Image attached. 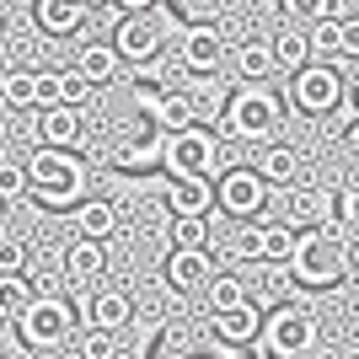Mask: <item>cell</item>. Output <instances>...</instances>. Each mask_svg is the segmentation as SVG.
<instances>
[{
	"label": "cell",
	"mask_w": 359,
	"mask_h": 359,
	"mask_svg": "<svg viewBox=\"0 0 359 359\" xmlns=\"http://www.w3.org/2000/svg\"><path fill=\"white\" fill-rule=\"evenodd\" d=\"M70 220H75V231L91 236V241H113L118 236V204H113V198H81Z\"/></svg>",
	"instance_id": "cell-23"
},
{
	"label": "cell",
	"mask_w": 359,
	"mask_h": 359,
	"mask_svg": "<svg viewBox=\"0 0 359 359\" xmlns=\"http://www.w3.org/2000/svg\"><path fill=\"white\" fill-rule=\"evenodd\" d=\"M166 91H172V86H166L161 75L145 65V70L135 75V107H140V118H156V107L166 102Z\"/></svg>",
	"instance_id": "cell-33"
},
{
	"label": "cell",
	"mask_w": 359,
	"mask_h": 359,
	"mask_svg": "<svg viewBox=\"0 0 359 359\" xmlns=\"http://www.w3.org/2000/svg\"><path fill=\"white\" fill-rule=\"evenodd\" d=\"M344 60H359V16H344Z\"/></svg>",
	"instance_id": "cell-41"
},
{
	"label": "cell",
	"mask_w": 359,
	"mask_h": 359,
	"mask_svg": "<svg viewBox=\"0 0 359 359\" xmlns=\"http://www.w3.org/2000/svg\"><path fill=\"white\" fill-rule=\"evenodd\" d=\"M338 220V194L332 188H290L285 198V225L290 231H322V225Z\"/></svg>",
	"instance_id": "cell-12"
},
{
	"label": "cell",
	"mask_w": 359,
	"mask_h": 359,
	"mask_svg": "<svg viewBox=\"0 0 359 359\" xmlns=\"http://www.w3.org/2000/svg\"><path fill=\"white\" fill-rule=\"evenodd\" d=\"M32 247L22 236H0V273H27Z\"/></svg>",
	"instance_id": "cell-38"
},
{
	"label": "cell",
	"mask_w": 359,
	"mask_h": 359,
	"mask_svg": "<svg viewBox=\"0 0 359 359\" xmlns=\"http://www.w3.org/2000/svg\"><path fill=\"white\" fill-rule=\"evenodd\" d=\"M348 279H359V241H348Z\"/></svg>",
	"instance_id": "cell-47"
},
{
	"label": "cell",
	"mask_w": 359,
	"mask_h": 359,
	"mask_svg": "<svg viewBox=\"0 0 359 359\" xmlns=\"http://www.w3.org/2000/svg\"><path fill=\"white\" fill-rule=\"evenodd\" d=\"M348 102H354V107H359V86H348Z\"/></svg>",
	"instance_id": "cell-48"
},
{
	"label": "cell",
	"mask_w": 359,
	"mask_h": 359,
	"mask_svg": "<svg viewBox=\"0 0 359 359\" xmlns=\"http://www.w3.org/2000/svg\"><path fill=\"white\" fill-rule=\"evenodd\" d=\"M32 135H38V145L81 150V140H86V118H81V107H38Z\"/></svg>",
	"instance_id": "cell-16"
},
{
	"label": "cell",
	"mask_w": 359,
	"mask_h": 359,
	"mask_svg": "<svg viewBox=\"0 0 359 359\" xmlns=\"http://www.w3.org/2000/svg\"><path fill=\"white\" fill-rule=\"evenodd\" d=\"M231 60H236L241 81H269V75L279 70V65H273V38H241Z\"/></svg>",
	"instance_id": "cell-24"
},
{
	"label": "cell",
	"mask_w": 359,
	"mask_h": 359,
	"mask_svg": "<svg viewBox=\"0 0 359 359\" xmlns=\"http://www.w3.org/2000/svg\"><path fill=\"white\" fill-rule=\"evenodd\" d=\"M161 279L177 290V295H194V290H204V285L215 279V257H210V247H172V257H166Z\"/></svg>",
	"instance_id": "cell-13"
},
{
	"label": "cell",
	"mask_w": 359,
	"mask_h": 359,
	"mask_svg": "<svg viewBox=\"0 0 359 359\" xmlns=\"http://www.w3.org/2000/svg\"><path fill=\"white\" fill-rule=\"evenodd\" d=\"M210 311H225V306H241V300H247V285H241V279H231V273H225V279H210Z\"/></svg>",
	"instance_id": "cell-37"
},
{
	"label": "cell",
	"mask_w": 359,
	"mask_h": 359,
	"mask_svg": "<svg viewBox=\"0 0 359 359\" xmlns=\"http://www.w3.org/2000/svg\"><path fill=\"white\" fill-rule=\"evenodd\" d=\"M344 102H348V86L327 60H311L290 75V107H295L300 118H332Z\"/></svg>",
	"instance_id": "cell-5"
},
{
	"label": "cell",
	"mask_w": 359,
	"mask_h": 359,
	"mask_svg": "<svg viewBox=\"0 0 359 359\" xmlns=\"http://www.w3.org/2000/svg\"><path fill=\"white\" fill-rule=\"evenodd\" d=\"M344 150H348V156H354V161H359V118H354V123H348V129H344Z\"/></svg>",
	"instance_id": "cell-45"
},
{
	"label": "cell",
	"mask_w": 359,
	"mask_h": 359,
	"mask_svg": "<svg viewBox=\"0 0 359 359\" xmlns=\"http://www.w3.org/2000/svg\"><path fill=\"white\" fill-rule=\"evenodd\" d=\"M0 107H38V70H0Z\"/></svg>",
	"instance_id": "cell-29"
},
{
	"label": "cell",
	"mask_w": 359,
	"mask_h": 359,
	"mask_svg": "<svg viewBox=\"0 0 359 359\" xmlns=\"http://www.w3.org/2000/svg\"><path fill=\"white\" fill-rule=\"evenodd\" d=\"M32 295H38V300H54V295H60V273H38V279H32Z\"/></svg>",
	"instance_id": "cell-44"
},
{
	"label": "cell",
	"mask_w": 359,
	"mask_h": 359,
	"mask_svg": "<svg viewBox=\"0 0 359 359\" xmlns=\"http://www.w3.org/2000/svg\"><path fill=\"white\" fill-rule=\"evenodd\" d=\"M0 210H6V198H0Z\"/></svg>",
	"instance_id": "cell-51"
},
{
	"label": "cell",
	"mask_w": 359,
	"mask_h": 359,
	"mask_svg": "<svg viewBox=\"0 0 359 359\" xmlns=\"http://www.w3.org/2000/svg\"><path fill=\"white\" fill-rule=\"evenodd\" d=\"M166 210L172 215H210L215 210V177H172L166 182Z\"/></svg>",
	"instance_id": "cell-21"
},
{
	"label": "cell",
	"mask_w": 359,
	"mask_h": 359,
	"mask_svg": "<svg viewBox=\"0 0 359 359\" xmlns=\"http://www.w3.org/2000/svg\"><path fill=\"white\" fill-rule=\"evenodd\" d=\"M188 102L198 107V123H215V118H225V102H231V91L215 81V75H188Z\"/></svg>",
	"instance_id": "cell-25"
},
{
	"label": "cell",
	"mask_w": 359,
	"mask_h": 359,
	"mask_svg": "<svg viewBox=\"0 0 359 359\" xmlns=\"http://www.w3.org/2000/svg\"><path fill=\"white\" fill-rule=\"evenodd\" d=\"M257 172H263V182L269 188H285V182H295V172H300V150L295 145H263V156H257Z\"/></svg>",
	"instance_id": "cell-27"
},
{
	"label": "cell",
	"mask_w": 359,
	"mask_h": 359,
	"mask_svg": "<svg viewBox=\"0 0 359 359\" xmlns=\"http://www.w3.org/2000/svg\"><path fill=\"white\" fill-rule=\"evenodd\" d=\"M269 6H279L285 22H295V27H316L332 16V0H269Z\"/></svg>",
	"instance_id": "cell-34"
},
{
	"label": "cell",
	"mask_w": 359,
	"mask_h": 359,
	"mask_svg": "<svg viewBox=\"0 0 359 359\" xmlns=\"http://www.w3.org/2000/svg\"><path fill=\"white\" fill-rule=\"evenodd\" d=\"M65 279L70 285H102L107 279V241H91V236H81L65 252Z\"/></svg>",
	"instance_id": "cell-20"
},
{
	"label": "cell",
	"mask_w": 359,
	"mask_h": 359,
	"mask_svg": "<svg viewBox=\"0 0 359 359\" xmlns=\"http://www.w3.org/2000/svg\"><path fill=\"white\" fill-rule=\"evenodd\" d=\"M0 198L6 204H16V198H27V166H16L0 156Z\"/></svg>",
	"instance_id": "cell-39"
},
{
	"label": "cell",
	"mask_w": 359,
	"mask_h": 359,
	"mask_svg": "<svg viewBox=\"0 0 359 359\" xmlns=\"http://www.w3.org/2000/svg\"><path fill=\"white\" fill-rule=\"evenodd\" d=\"M161 156H166V129L156 118L123 123L113 135V145H107V161L118 172H150V166H161Z\"/></svg>",
	"instance_id": "cell-8"
},
{
	"label": "cell",
	"mask_w": 359,
	"mask_h": 359,
	"mask_svg": "<svg viewBox=\"0 0 359 359\" xmlns=\"http://www.w3.org/2000/svg\"><path fill=\"white\" fill-rule=\"evenodd\" d=\"M273 65L290 70V75H295L300 65H311V32L295 27V22H290L285 32H273Z\"/></svg>",
	"instance_id": "cell-28"
},
{
	"label": "cell",
	"mask_w": 359,
	"mask_h": 359,
	"mask_svg": "<svg viewBox=\"0 0 359 359\" xmlns=\"http://www.w3.org/2000/svg\"><path fill=\"white\" fill-rule=\"evenodd\" d=\"M16 338L32 348H60V344H75V306L65 295L54 300H32L27 316L16 322Z\"/></svg>",
	"instance_id": "cell-9"
},
{
	"label": "cell",
	"mask_w": 359,
	"mask_h": 359,
	"mask_svg": "<svg viewBox=\"0 0 359 359\" xmlns=\"http://www.w3.org/2000/svg\"><path fill=\"white\" fill-rule=\"evenodd\" d=\"M86 6H107V0H86Z\"/></svg>",
	"instance_id": "cell-49"
},
{
	"label": "cell",
	"mask_w": 359,
	"mask_h": 359,
	"mask_svg": "<svg viewBox=\"0 0 359 359\" xmlns=\"http://www.w3.org/2000/svg\"><path fill=\"white\" fill-rule=\"evenodd\" d=\"M0 32H6V16H0Z\"/></svg>",
	"instance_id": "cell-50"
},
{
	"label": "cell",
	"mask_w": 359,
	"mask_h": 359,
	"mask_svg": "<svg viewBox=\"0 0 359 359\" xmlns=\"http://www.w3.org/2000/svg\"><path fill=\"white\" fill-rule=\"evenodd\" d=\"M177 60L188 75H215L225 65V32L215 22H188L177 32Z\"/></svg>",
	"instance_id": "cell-11"
},
{
	"label": "cell",
	"mask_w": 359,
	"mask_h": 359,
	"mask_svg": "<svg viewBox=\"0 0 359 359\" xmlns=\"http://www.w3.org/2000/svg\"><path fill=\"white\" fill-rule=\"evenodd\" d=\"M156 123H161L166 135H177V129H194V123H198V107L188 102V91H182V86L166 91V102L156 107Z\"/></svg>",
	"instance_id": "cell-30"
},
{
	"label": "cell",
	"mask_w": 359,
	"mask_h": 359,
	"mask_svg": "<svg viewBox=\"0 0 359 359\" xmlns=\"http://www.w3.org/2000/svg\"><path fill=\"white\" fill-rule=\"evenodd\" d=\"M210 332L220 344H257V332H263V311H257L252 300H241V306H225V311H210Z\"/></svg>",
	"instance_id": "cell-18"
},
{
	"label": "cell",
	"mask_w": 359,
	"mask_h": 359,
	"mask_svg": "<svg viewBox=\"0 0 359 359\" xmlns=\"http://www.w3.org/2000/svg\"><path fill=\"white\" fill-rule=\"evenodd\" d=\"M295 236H300V231H290L285 220H263V263L290 269V257H295Z\"/></svg>",
	"instance_id": "cell-31"
},
{
	"label": "cell",
	"mask_w": 359,
	"mask_h": 359,
	"mask_svg": "<svg viewBox=\"0 0 359 359\" xmlns=\"http://www.w3.org/2000/svg\"><path fill=\"white\" fill-rule=\"evenodd\" d=\"M32 279L27 273H0V327H16L22 316H27V306H32Z\"/></svg>",
	"instance_id": "cell-26"
},
{
	"label": "cell",
	"mask_w": 359,
	"mask_h": 359,
	"mask_svg": "<svg viewBox=\"0 0 359 359\" xmlns=\"http://www.w3.org/2000/svg\"><path fill=\"white\" fill-rule=\"evenodd\" d=\"M113 6H118L123 16H135V11H150V6H156V0H113Z\"/></svg>",
	"instance_id": "cell-46"
},
{
	"label": "cell",
	"mask_w": 359,
	"mask_h": 359,
	"mask_svg": "<svg viewBox=\"0 0 359 359\" xmlns=\"http://www.w3.org/2000/svg\"><path fill=\"white\" fill-rule=\"evenodd\" d=\"M290 279L300 290H338L348 279V241L322 225V231H300L295 257H290Z\"/></svg>",
	"instance_id": "cell-2"
},
{
	"label": "cell",
	"mask_w": 359,
	"mask_h": 359,
	"mask_svg": "<svg viewBox=\"0 0 359 359\" xmlns=\"http://www.w3.org/2000/svg\"><path fill=\"white\" fill-rule=\"evenodd\" d=\"M306 32H311V60H327V54L344 48V16H327V22H316Z\"/></svg>",
	"instance_id": "cell-36"
},
{
	"label": "cell",
	"mask_w": 359,
	"mask_h": 359,
	"mask_svg": "<svg viewBox=\"0 0 359 359\" xmlns=\"http://www.w3.org/2000/svg\"><path fill=\"white\" fill-rule=\"evenodd\" d=\"M75 354H81V359H118V332L86 327L81 338H75Z\"/></svg>",
	"instance_id": "cell-35"
},
{
	"label": "cell",
	"mask_w": 359,
	"mask_h": 359,
	"mask_svg": "<svg viewBox=\"0 0 359 359\" xmlns=\"http://www.w3.org/2000/svg\"><path fill=\"white\" fill-rule=\"evenodd\" d=\"M86 0H32V16H38V32L48 38H70V32L86 27Z\"/></svg>",
	"instance_id": "cell-19"
},
{
	"label": "cell",
	"mask_w": 359,
	"mask_h": 359,
	"mask_svg": "<svg viewBox=\"0 0 359 359\" xmlns=\"http://www.w3.org/2000/svg\"><path fill=\"white\" fill-rule=\"evenodd\" d=\"M150 359H236V344H220L215 332L172 327V332H161V344H156Z\"/></svg>",
	"instance_id": "cell-14"
},
{
	"label": "cell",
	"mask_w": 359,
	"mask_h": 359,
	"mask_svg": "<svg viewBox=\"0 0 359 359\" xmlns=\"http://www.w3.org/2000/svg\"><path fill=\"white\" fill-rule=\"evenodd\" d=\"M338 220L359 225V188H344V194H338Z\"/></svg>",
	"instance_id": "cell-42"
},
{
	"label": "cell",
	"mask_w": 359,
	"mask_h": 359,
	"mask_svg": "<svg viewBox=\"0 0 359 359\" xmlns=\"http://www.w3.org/2000/svg\"><path fill=\"white\" fill-rule=\"evenodd\" d=\"M27 198L38 210H75L86 198V177L91 166L75 156V150H54V145H38L27 156Z\"/></svg>",
	"instance_id": "cell-1"
},
{
	"label": "cell",
	"mask_w": 359,
	"mask_h": 359,
	"mask_svg": "<svg viewBox=\"0 0 359 359\" xmlns=\"http://www.w3.org/2000/svg\"><path fill=\"white\" fill-rule=\"evenodd\" d=\"M225 129L231 140H247V145H269L273 129L285 123V102H279V91H269L263 81H247L241 91H231V102H225Z\"/></svg>",
	"instance_id": "cell-3"
},
{
	"label": "cell",
	"mask_w": 359,
	"mask_h": 359,
	"mask_svg": "<svg viewBox=\"0 0 359 359\" xmlns=\"http://www.w3.org/2000/svg\"><path fill=\"white\" fill-rule=\"evenodd\" d=\"M269 194H273V188L263 182V172H257V166H225L220 177H215V210L236 215V220L263 215Z\"/></svg>",
	"instance_id": "cell-10"
},
{
	"label": "cell",
	"mask_w": 359,
	"mask_h": 359,
	"mask_svg": "<svg viewBox=\"0 0 359 359\" xmlns=\"http://www.w3.org/2000/svg\"><path fill=\"white\" fill-rule=\"evenodd\" d=\"M75 70L86 75L91 86H107V81H118V70H123V54L113 48V38H91V43H81V54H75Z\"/></svg>",
	"instance_id": "cell-22"
},
{
	"label": "cell",
	"mask_w": 359,
	"mask_h": 359,
	"mask_svg": "<svg viewBox=\"0 0 359 359\" xmlns=\"http://www.w3.org/2000/svg\"><path fill=\"white\" fill-rule=\"evenodd\" d=\"M135 322V295L118 285H102L97 295H86V327H107V332H118Z\"/></svg>",
	"instance_id": "cell-17"
},
{
	"label": "cell",
	"mask_w": 359,
	"mask_h": 359,
	"mask_svg": "<svg viewBox=\"0 0 359 359\" xmlns=\"http://www.w3.org/2000/svg\"><path fill=\"white\" fill-rule=\"evenodd\" d=\"M231 252L241 263H263V225H241L236 236H231Z\"/></svg>",
	"instance_id": "cell-40"
},
{
	"label": "cell",
	"mask_w": 359,
	"mask_h": 359,
	"mask_svg": "<svg viewBox=\"0 0 359 359\" xmlns=\"http://www.w3.org/2000/svg\"><path fill=\"white\" fill-rule=\"evenodd\" d=\"M161 166L172 172V177H220L225 172V140L215 135L210 123L177 129V135H166Z\"/></svg>",
	"instance_id": "cell-4"
},
{
	"label": "cell",
	"mask_w": 359,
	"mask_h": 359,
	"mask_svg": "<svg viewBox=\"0 0 359 359\" xmlns=\"http://www.w3.org/2000/svg\"><path fill=\"white\" fill-rule=\"evenodd\" d=\"M172 247H210V215H172Z\"/></svg>",
	"instance_id": "cell-32"
},
{
	"label": "cell",
	"mask_w": 359,
	"mask_h": 359,
	"mask_svg": "<svg viewBox=\"0 0 359 359\" xmlns=\"http://www.w3.org/2000/svg\"><path fill=\"white\" fill-rule=\"evenodd\" d=\"M91 97H97V86L75 65L70 70H38V107H86Z\"/></svg>",
	"instance_id": "cell-15"
},
{
	"label": "cell",
	"mask_w": 359,
	"mask_h": 359,
	"mask_svg": "<svg viewBox=\"0 0 359 359\" xmlns=\"http://www.w3.org/2000/svg\"><path fill=\"white\" fill-rule=\"evenodd\" d=\"M166 43H172V22H166L156 6L150 11H135V16H123L118 27H113V48L123 54V65H156L166 54Z\"/></svg>",
	"instance_id": "cell-7"
},
{
	"label": "cell",
	"mask_w": 359,
	"mask_h": 359,
	"mask_svg": "<svg viewBox=\"0 0 359 359\" xmlns=\"http://www.w3.org/2000/svg\"><path fill=\"white\" fill-rule=\"evenodd\" d=\"M257 344H263V359H306L316 344V316L306 306H279L263 316Z\"/></svg>",
	"instance_id": "cell-6"
},
{
	"label": "cell",
	"mask_w": 359,
	"mask_h": 359,
	"mask_svg": "<svg viewBox=\"0 0 359 359\" xmlns=\"http://www.w3.org/2000/svg\"><path fill=\"white\" fill-rule=\"evenodd\" d=\"M38 348L32 344H22V338H0V359H32Z\"/></svg>",
	"instance_id": "cell-43"
}]
</instances>
